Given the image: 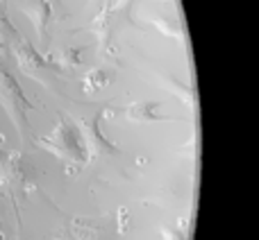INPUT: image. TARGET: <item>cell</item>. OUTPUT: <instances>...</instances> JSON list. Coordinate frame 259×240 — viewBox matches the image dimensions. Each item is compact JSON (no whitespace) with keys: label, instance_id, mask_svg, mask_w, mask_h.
Returning a JSON list of instances; mask_svg holds the SVG:
<instances>
[{"label":"cell","instance_id":"8992f818","mask_svg":"<svg viewBox=\"0 0 259 240\" xmlns=\"http://www.w3.org/2000/svg\"><path fill=\"white\" fill-rule=\"evenodd\" d=\"M105 116H107V111H105V107H103V109H98V113H96V116L84 118V123L80 125L82 132H84V138H87V145H89L91 156H94V154L96 156H100V154L118 156V154H121V147H118L116 143H112L109 138H105V134H103L100 123H103Z\"/></svg>","mask_w":259,"mask_h":240},{"label":"cell","instance_id":"52a82bcc","mask_svg":"<svg viewBox=\"0 0 259 240\" xmlns=\"http://www.w3.org/2000/svg\"><path fill=\"white\" fill-rule=\"evenodd\" d=\"M159 109V102H134L130 107H105V111L118 113V116L132 120V123H157V120H166V116Z\"/></svg>","mask_w":259,"mask_h":240},{"label":"cell","instance_id":"30bf717a","mask_svg":"<svg viewBox=\"0 0 259 240\" xmlns=\"http://www.w3.org/2000/svg\"><path fill=\"white\" fill-rule=\"evenodd\" d=\"M82 62V48L64 50V66H77Z\"/></svg>","mask_w":259,"mask_h":240},{"label":"cell","instance_id":"7a4b0ae2","mask_svg":"<svg viewBox=\"0 0 259 240\" xmlns=\"http://www.w3.org/2000/svg\"><path fill=\"white\" fill-rule=\"evenodd\" d=\"M36 145L48 150L53 156L66 161L73 168H84L91 161V152L87 145L84 132L77 123H73L66 113H59L57 123H55L53 132L48 136H41L36 141Z\"/></svg>","mask_w":259,"mask_h":240},{"label":"cell","instance_id":"5bb4252c","mask_svg":"<svg viewBox=\"0 0 259 240\" xmlns=\"http://www.w3.org/2000/svg\"><path fill=\"white\" fill-rule=\"evenodd\" d=\"M18 240H27L25 236H23V231H18Z\"/></svg>","mask_w":259,"mask_h":240},{"label":"cell","instance_id":"7c38bea8","mask_svg":"<svg viewBox=\"0 0 259 240\" xmlns=\"http://www.w3.org/2000/svg\"><path fill=\"white\" fill-rule=\"evenodd\" d=\"M0 9H5V12H7V0H0Z\"/></svg>","mask_w":259,"mask_h":240},{"label":"cell","instance_id":"9a60e30c","mask_svg":"<svg viewBox=\"0 0 259 240\" xmlns=\"http://www.w3.org/2000/svg\"><path fill=\"white\" fill-rule=\"evenodd\" d=\"M0 236H5V227H3V222H0Z\"/></svg>","mask_w":259,"mask_h":240},{"label":"cell","instance_id":"ba28073f","mask_svg":"<svg viewBox=\"0 0 259 240\" xmlns=\"http://www.w3.org/2000/svg\"><path fill=\"white\" fill-rule=\"evenodd\" d=\"M21 7H23V12L32 18L39 36L44 39V43L48 45L50 43L48 27H50V21H53V5H50L48 0H21Z\"/></svg>","mask_w":259,"mask_h":240},{"label":"cell","instance_id":"6da1fadb","mask_svg":"<svg viewBox=\"0 0 259 240\" xmlns=\"http://www.w3.org/2000/svg\"><path fill=\"white\" fill-rule=\"evenodd\" d=\"M30 188H36L32 163L21 152H12V150H7V145H0V193L12 204V213L16 218L18 231H23L21 200L27 197Z\"/></svg>","mask_w":259,"mask_h":240},{"label":"cell","instance_id":"5b68a950","mask_svg":"<svg viewBox=\"0 0 259 240\" xmlns=\"http://www.w3.org/2000/svg\"><path fill=\"white\" fill-rule=\"evenodd\" d=\"M44 200L64 222V233L55 240H116L109 218H77V215L64 213L48 195H44Z\"/></svg>","mask_w":259,"mask_h":240},{"label":"cell","instance_id":"3957f363","mask_svg":"<svg viewBox=\"0 0 259 240\" xmlns=\"http://www.w3.org/2000/svg\"><path fill=\"white\" fill-rule=\"evenodd\" d=\"M0 104L7 111V116L12 118L14 127H16L21 141H25V145H32V138H34V132H32V125L27 113L32 109H36L34 102L27 100V95L23 93L21 84H18L16 75L9 71L7 62L0 57Z\"/></svg>","mask_w":259,"mask_h":240},{"label":"cell","instance_id":"9c48e42d","mask_svg":"<svg viewBox=\"0 0 259 240\" xmlns=\"http://www.w3.org/2000/svg\"><path fill=\"white\" fill-rule=\"evenodd\" d=\"M114 73L107 71V68H96V71H89L87 73V77L82 80V84H84V91L87 93H94V91H100L105 89V86L112 82Z\"/></svg>","mask_w":259,"mask_h":240},{"label":"cell","instance_id":"2e32d148","mask_svg":"<svg viewBox=\"0 0 259 240\" xmlns=\"http://www.w3.org/2000/svg\"><path fill=\"white\" fill-rule=\"evenodd\" d=\"M0 145H5V136H3V134H0Z\"/></svg>","mask_w":259,"mask_h":240},{"label":"cell","instance_id":"8fae6325","mask_svg":"<svg viewBox=\"0 0 259 240\" xmlns=\"http://www.w3.org/2000/svg\"><path fill=\"white\" fill-rule=\"evenodd\" d=\"M166 240H189V231L184 229H161Z\"/></svg>","mask_w":259,"mask_h":240},{"label":"cell","instance_id":"4fadbf2b","mask_svg":"<svg viewBox=\"0 0 259 240\" xmlns=\"http://www.w3.org/2000/svg\"><path fill=\"white\" fill-rule=\"evenodd\" d=\"M50 5H53V7H59V5H62V0H50Z\"/></svg>","mask_w":259,"mask_h":240},{"label":"cell","instance_id":"277c9868","mask_svg":"<svg viewBox=\"0 0 259 240\" xmlns=\"http://www.w3.org/2000/svg\"><path fill=\"white\" fill-rule=\"evenodd\" d=\"M9 52H12L16 66L21 68L25 75H30L32 80L41 82V84H46V86H53L55 82L64 75V68L59 66L57 62H53L50 57L41 54L23 34L12 43Z\"/></svg>","mask_w":259,"mask_h":240},{"label":"cell","instance_id":"e0dca14e","mask_svg":"<svg viewBox=\"0 0 259 240\" xmlns=\"http://www.w3.org/2000/svg\"><path fill=\"white\" fill-rule=\"evenodd\" d=\"M0 240H7V238H5V236H0Z\"/></svg>","mask_w":259,"mask_h":240}]
</instances>
